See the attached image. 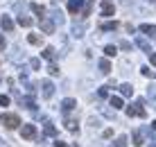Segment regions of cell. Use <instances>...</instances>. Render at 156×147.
I'll list each match as a JSON object with an SVG mask.
<instances>
[{
    "label": "cell",
    "mask_w": 156,
    "mask_h": 147,
    "mask_svg": "<svg viewBox=\"0 0 156 147\" xmlns=\"http://www.w3.org/2000/svg\"><path fill=\"white\" fill-rule=\"evenodd\" d=\"M0 124L7 129H16V127H20V118L16 113H0Z\"/></svg>",
    "instance_id": "cell-1"
},
{
    "label": "cell",
    "mask_w": 156,
    "mask_h": 147,
    "mask_svg": "<svg viewBox=\"0 0 156 147\" xmlns=\"http://www.w3.org/2000/svg\"><path fill=\"white\" fill-rule=\"evenodd\" d=\"M127 116H131V118H145V116H147V111L143 109V102H136V104L127 106Z\"/></svg>",
    "instance_id": "cell-2"
},
{
    "label": "cell",
    "mask_w": 156,
    "mask_h": 147,
    "mask_svg": "<svg viewBox=\"0 0 156 147\" xmlns=\"http://www.w3.org/2000/svg\"><path fill=\"white\" fill-rule=\"evenodd\" d=\"M20 136H23L25 140L34 138V136H36V127H34V124H23V127H20Z\"/></svg>",
    "instance_id": "cell-3"
},
{
    "label": "cell",
    "mask_w": 156,
    "mask_h": 147,
    "mask_svg": "<svg viewBox=\"0 0 156 147\" xmlns=\"http://www.w3.org/2000/svg\"><path fill=\"white\" fill-rule=\"evenodd\" d=\"M41 88H43V100H50V97L55 95V84H52V81H43Z\"/></svg>",
    "instance_id": "cell-4"
},
{
    "label": "cell",
    "mask_w": 156,
    "mask_h": 147,
    "mask_svg": "<svg viewBox=\"0 0 156 147\" xmlns=\"http://www.w3.org/2000/svg\"><path fill=\"white\" fill-rule=\"evenodd\" d=\"M82 7H84V0H68V12L70 14H77Z\"/></svg>",
    "instance_id": "cell-5"
},
{
    "label": "cell",
    "mask_w": 156,
    "mask_h": 147,
    "mask_svg": "<svg viewBox=\"0 0 156 147\" xmlns=\"http://www.w3.org/2000/svg\"><path fill=\"white\" fill-rule=\"evenodd\" d=\"M113 14H115V7L109 0H104V2H102V16H113Z\"/></svg>",
    "instance_id": "cell-6"
},
{
    "label": "cell",
    "mask_w": 156,
    "mask_h": 147,
    "mask_svg": "<svg viewBox=\"0 0 156 147\" xmlns=\"http://www.w3.org/2000/svg\"><path fill=\"white\" fill-rule=\"evenodd\" d=\"M41 30L45 32V34H52V32H55V23L48 20V18H41Z\"/></svg>",
    "instance_id": "cell-7"
},
{
    "label": "cell",
    "mask_w": 156,
    "mask_h": 147,
    "mask_svg": "<svg viewBox=\"0 0 156 147\" xmlns=\"http://www.w3.org/2000/svg\"><path fill=\"white\" fill-rule=\"evenodd\" d=\"M131 138H133V145H136V147H143V145H145V136L138 131V129L131 134Z\"/></svg>",
    "instance_id": "cell-8"
},
{
    "label": "cell",
    "mask_w": 156,
    "mask_h": 147,
    "mask_svg": "<svg viewBox=\"0 0 156 147\" xmlns=\"http://www.w3.org/2000/svg\"><path fill=\"white\" fill-rule=\"evenodd\" d=\"M0 25H2V30H5V32H12V30H14V20L9 18V16H2Z\"/></svg>",
    "instance_id": "cell-9"
},
{
    "label": "cell",
    "mask_w": 156,
    "mask_h": 147,
    "mask_svg": "<svg viewBox=\"0 0 156 147\" xmlns=\"http://www.w3.org/2000/svg\"><path fill=\"white\" fill-rule=\"evenodd\" d=\"M120 27V23L118 20H111V23H102L100 25V30H104V32H113V30H118Z\"/></svg>",
    "instance_id": "cell-10"
},
{
    "label": "cell",
    "mask_w": 156,
    "mask_h": 147,
    "mask_svg": "<svg viewBox=\"0 0 156 147\" xmlns=\"http://www.w3.org/2000/svg\"><path fill=\"white\" fill-rule=\"evenodd\" d=\"M27 43H30V45H43V36L41 34H30Z\"/></svg>",
    "instance_id": "cell-11"
},
{
    "label": "cell",
    "mask_w": 156,
    "mask_h": 147,
    "mask_svg": "<svg viewBox=\"0 0 156 147\" xmlns=\"http://www.w3.org/2000/svg\"><path fill=\"white\" fill-rule=\"evenodd\" d=\"M109 102H111V106H113V109H122V106H125V102H122V97H120V95H113Z\"/></svg>",
    "instance_id": "cell-12"
},
{
    "label": "cell",
    "mask_w": 156,
    "mask_h": 147,
    "mask_svg": "<svg viewBox=\"0 0 156 147\" xmlns=\"http://www.w3.org/2000/svg\"><path fill=\"white\" fill-rule=\"evenodd\" d=\"M120 95H122V97H131V95H133V88H131L129 84H122V86H120Z\"/></svg>",
    "instance_id": "cell-13"
},
{
    "label": "cell",
    "mask_w": 156,
    "mask_h": 147,
    "mask_svg": "<svg viewBox=\"0 0 156 147\" xmlns=\"http://www.w3.org/2000/svg\"><path fill=\"white\" fill-rule=\"evenodd\" d=\"M140 32L149 34V36H156V25H140Z\"/></svg>",
    "instance_id": "cell-14"
},
{
    "label": "cell",
    "mask_w": 156,
    "mask_h": 147,
    "mask_svg": "<svg viewBox=\"0 0 156 147\" xmlns=\"http://www.w3.org/2000/svg\"><path fill=\"white\" fill-rule=\"evenodd\" d=\"M100 70L104 75H109L111 73V63H109V59H100Z\"/></svg>",
    "instance_id": "cell-15"
},
{
    "label": "cell",
    "mask_w": 156,
    "mask_h": 147,
    "mask_svg": "<svg viewBox=\"0 0 156 147\" xmlns=\"http://www.w3.org/2000/svg\"><path fill=\"white\" fill-rule=\"evenodd\" d=\"M32 12L39 16V18H43V16H45V7H43V5H32Z\"/></svg>",
    "instance_id": "cell-16"
},
{
    "label": "cell",
    "mask_w": 156,
    "mask_h": 147,
    "mask_svg": "<svg viewBox=\"0 0 156 147\" xmlns=\"http://www.w3.org/2000/svg\"><path fill=\"white\" fill-rule=\"evenodd\" d=\"M61 106H63V111H66V113H68V111H73V109H75V100H73V97H68V100H63V104H61Z\"/></svg>",
    "instance_id": "cell-17"
},
{
    "label": "cell",
    "mask_w": 156,
    "mask_h": 147,
    "mask_svg": "<svg viewBox=\"0 0 156 147\" xmlns=\"http://www.w3.org/2000/svg\"><path fill=\"white\" fill-rule=\"evenodd\" d=\"M140 73H143L147 79H154V77H156V73H154V70L149 68V66H143V68H140Z\"/></svg>",
    "instance_id": "cell-18"
},
{
    "label": "cell",
    "mask_w": 156,
    "mask_h": 147,
    "mask_svg": "<svg viewBox=\"0 0 156 147\" xmlns=\"http://www.w3.org/2000/svg\"><path fill=\"white\" fill-rule=\"evenodd\" d=\"M41 57L48 59V61H52V59H55V50H52V48H45V50L41 52Z\"/></svg>",
    "instance_id": "cell-19"
},
{
    "label": "cell",
    "mask_w": 156,
    "mask_h": 147,
    "mask_svg": "<svg viewBox=\"0 0 156 147\" xmlns=\"http://www.w3.org/2000/svg\"><path fill=\"white\" fill-rule=\"evenodd\" d=\"M136 43H138V48H140L143 52H149V43L145 41V39H140V36H138V41H136Z\"/></svg>",
    "instance_id": "cell-20"
},
{
    "label": "cell",
    "mask_w": 156,
    "mask_h": 147,
    "mask_svg": "<svg viewBox=\"0 0 156 147\" xmlns=\"http://www.w3.org/2000/svg\"><path fill=\"white\" fill-rule=\"evenodd\" d=\"M104 54H106V57H115V54H118V48H115V45H106V48H104Z\"/></svg>",
    "instance_id": "cell-21"
},
{
    "label": "cell",
    "mask_w": 156,
    "mask_h": 147,
    "mask_svg": "<svg viewBox=\"0 0 156 147\" xmlns=\"http://www.w3.org/2000/svg\"><path fill=\"white\" fill-rule=\"evenodd\" d=\"M18 25L30 27V25H32V18H30V16H20V18H18Z\"/></svg>",
    "instance_id": "cell-22"
},
{
    "label": "cell",
    "mask_w": 156,
    "mask_h": 147,
    "mask_svg": "<svg viewBox=\"0 0 156 147\" xmlns=\"http://www.w3.org/2000/svg\"><path fill=\"white\" fill-rule=\"evenodd\" d=\"M125 145H127V138H125V136H118L115 143H113V147H125Z\"/></svg>",
    "instance_id": "cell-23"
},
{
    "label": "cell",
    "mask_w": 156,
    "mask_h": 147,
    "mask_svg": "<svg viewBox=\"0 0 156 147\" xmlns=\"http://www.w3.org/2000/svg\"><path fill=\"white\" fill-rule=\"evenodd\" d=\"M147 97L156 104V86H149V91H147Z\"/></svg>",
    "instance_id": "cell-24"
},
{
    "label": "cell",
    "mask_w": 156,
    "mask_h": 147,
    "mask_svg": "<svg viewBox=\"0 0 156 147\" xmlns=\"http://www.w3.org/2000/svg\"><path fill=\"white\" fill-rule=\"evenodd\" d=\"M84 34V25H75L73 27V36H82Z\"/></svg>",
    "instance_id": "cell-25"
},
{
    "label": "cell",
    "mask_w": 156,
    "mask_h": 147,
    "mask_svg": "<svg viewBox=\"0 0 156 147\" xmlns=\"http://www.w3.org/2000/svg\"><path fill=\"white\" fill-rule=\"evenodd\" d=\"M45 136H57V129H55V127H52V124H50V122H48V124H45Z\"/></svg>",
    "instance_id": "cell-26"
},
{
    "label": "cell",
    "mask_w": 156,
    "mask_h": 147,
    "mask_svg": "<svg viewBox=\"0 0 156 147\" xmlns=\"http://www.w3.org/2000/svg\"><path fill=\"white\" fill-rule=\"evenodd\" d=\"M48 73H50V75H52V77H57V75H59V73H61V70H59V66H55V63H52V66H50V68H48Z\"/></svg>",
    "instance_id": "cell-27"
},
{
    "label": "cell",
    "mask_w": 156,
    "mask_h": 147,
    "mask_svg": "<svg viewBox=\"0 0 156 147\" xmlns=\"http://www.w3.org/2000/svg\"><path fill=\"white\" fill-rule=\"evenodd\" d=\"M30 66L34 68V70H39V66H41V59H30Z\"/></svg>",
    "instance_id": "cell-28"
},
{
    "label": "cell",
    "mask_w": 156,
    "mask_h": 147,
    "mask_svg": "<svg viewBox=\"0 0 156 147\" xmlns=\"http://www.w3.org/2000/svg\"><path fill=\"white\" fill-rule=\"evenodd\" d=\"M0 106H9V97L7 95H0Z\"/></svg>",
    "instance_id": "cell-29"
},
{
    "label": "cell",
    "mask_w": 156,
    "mask_h": 147,
    "mask_svg": "<svg viewBox=\"0 0 156 147\" xmlns=\"http://www.w3.org/2000/svg\"><path fill=\"white\" fill-rule=\"evenodd\" d=\"M102 116H106V118H113V111H109V109H102Z\"/></svg>",
    "instance_id": "cell-30"
},
{
    "label": "cell",
    "mask_w": 156,
    "mask_h": 147,
    "mask_svg": "<svg viewBox=\"0 0 156 147\" xmlns=\"http://www.w3.org/2000/svg\"><path fill=\"white\" fill-rule=\"evenodd\" d=\"M120 48H122V50H131V43H127V41H122V43H120Z\"/></svg>",
    "instance_id": "cell-31"
},
{
    "label": "cell",
    "mask_w": 156,
    "mask_h": 147,
    "mask_svg": "<svg viewBox=\"0 0 156 147\" xmlns=\"http://www.w3.org/2000/svg\"><path fill=\"white\" fill-rule=\"evenodd\" d=\"M61 20H63V16L59 14V12H55V23H61Z\"/></svg>",
    "instance_id": "cell-32"
},
{
    "label": "cell",
    "mask_w": 156,
    "mask_h": 147,
    "mask_svg": "<svg viewBox=\"0 0 156 147\" xmlns=\"http://www.w3.org/2000/svg\"><path fill=\"white\" fill-rule=\"evenodd\" d=\"M5 45H7V41H5V36L0 34V50H5Z\"/></svg>",
    "instance_id": "cell-33"
},
{
    "label": "cell",
    "mask_w": 156,
    "mask_h": 147,
    "mask_svg": "<svg viewBox=\"0 0 156 147\" xmlns=\"http://www.w3.org/2000/svg\"><path fill=\"white\" fill-rule=\"evenodd\" d=\"M55 147H68V143H63V140H57Z\"/></svg>",
    "instance_id": "cell-34"
},
{
    "label": "cell",
    "mask_w": 156,
    "mask_h": 147,
    "mask_svg": "<svg viewBox=\"0 0 156 147\" xmlns=\"http://www.w3.org/2000/svg\"><path fill=\"white\" fill-rule=\"evenodd\" d=\"M149 61H152V66H156V54H152V57H149Z\"/></svg>",
    "instance_id": "cell-35"
},
{
    "label": "cell",
    "mask_w": 156,
    "mask_h": 147,
    "mask_svg": "<svg viewBox=\"0 0 156 147\" xmlns=\"http://www.w3.org/2000/svg\"><path fill=\"white\" fill-rule=\"evenodd\" d=\"M154 129H156V120H154Z\"/></svg>",
    "instance_id": "cell-36"
},
{
    "label": "cell",
    "mask_w": 156,
    "mask_h": 147,
    "mask_svg": "<svg viewBox=\"0 0 156 147\" xmlns=\"http://www.w3.org/2000/svg\"><path fill=\"white\" fill-rule=\"evenodd\" d=\"M0 81H2V77H0Z\"/></svg>",
    "instance_id": "cell-37"
}]
</instances>
